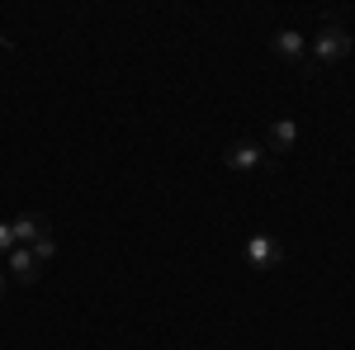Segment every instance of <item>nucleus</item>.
Instances as JSON below:
<instances>
[{"mask_svg":"<svg viewBox=\"0 0 355 350\" xmlns=\"http://www.w3.org/2000/svg\"><path fill=\"white\" fill-rule=\"evenodd\" d=\"M246 265H256V270L284 265V246L275 242L270 232H256V237H246Z\"/></svg>","mask_w":355,"mask_h":350,"instance_id":"7ed1b4c3","label":"nucleus"},{"mask_svg":"<svg viewBox=\"0 0 355 350\" xmlns=\"http://www.w3.org/2000/svg\"><path fill=\"white\" fill-rule=\"evenodd\" d=\"M5 261H10V274H15L19 284H33V279H38V270H43L38 261H33V251H28V246H15Z\"/></svg>","mask_w":355,"mask_h":350,"instance_id":"423d86ee","label":"nucleus"},{"mask_svg":"<svg viewBox=\"0 0 355 350\" xmlns=\"http://www.w3.org/2000/svg\"><path fill=\"white\" fill-rule=\"evenodd\" d=\"M10 227H15V242L19 246H33L38 237H48V218H38V213H19Z\"/></svg>","mask_w":355,"mask_h":350,"instance_id":"39448f33","label":"nucleus"},{"mask_svg":"<svg viewBox=\"0 0 355 350\" xmlns=\"http://www.w3.org/2000/svg\"><path fill=\"white\" fill-rule=\"evenodd\" d=\"M0 294H5V279H0Z\"/></svg>","mask_w":355,"mask_h":350,"instance_id":"9d476101","label":"nucleus"},{"mask_svg":"<svg viewBox=\"0 0 355 350\" xmlns=\"http://www.w3.org/2000/svg\"><path fill=\"white\" fill-rule=\"evenodd\" d=\"M346 53H351V33H346V28L327 24L313 38V67H331V62H341Z\"/></svg>","mask_w":355,"mask_h":350,"instance_id":"f03ea898","label":"nucleus"},{"mask_svg":"<svg viewBox=\"0 0 355 350\" xmlns=\"http://www.w3.org/2000/svg\"><path fill=\"white\" fill-rule=\"evenodd\" d=\"M275 57H284V62H303V33H294V28H279L270 38Z\"/></svg>","mask_w":355,"mask_h":350,"instance_id":"0eeeda50","label":"nucleus"},{"mask_svg":"<svg viewBox=\"0 0 355 350\" xmlns=\"http://www.w3.org/2000/svg\"><path fill=\"white\" fill-rule=\"evenodd\" d=\"M15 227H10V222H0V256H10V251H15Z\"/></svg>","mask_w":355,"mask_h":350,"instance_id":"1a4fd4ad","label":"nucleus"},{"mask_svg":"<svg viewBox=\"0 0 355 350\" xmlns=\"http://www.w3.org/2000/svg\"><path fill=\"white\" fill-rule=\"evenodd\" d=\"M294 142H299V123L294 119H275L270 133H266V152H294Z\"/></svg>","mask_w":355,"mask_h":350,"instance_id":"20e7f679","label":"nucleus"},{"mask_svg":"<svg viewBox=\"0 0 355 350\" xmlns=\"http://www.w3.org/2000/svg\"><path fill=\"white\" fill-rule=\"evenodd\" d=\"M28 251H33V261H38V265H48V261L57 256V242H53V232H48V237H38V242L28 246Z\"/></svg>","mask_w":355,"mask_h":350,"instance_id":"6e6552de","label":"nucleus"},{"mask_svg":"<svg viewBox=\"0 0 355 350\" xmlns=\"http://www.w3.org/2000/svg\"><path fill=\"white\" fill-rule=\"evenodd\" d=\"M223 166L227 170H270L275 157L261 147V142H251V137H242V142H232L227 152H223Z\"/></svg>","mask_w":355,"mask_h":350,"instance_id":"f257e3e1","label":"nucleus"}]
</instances>
